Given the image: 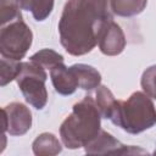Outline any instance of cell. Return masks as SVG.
Returning <instances> with one entry per match:
<instances>
[{
	"label": "cell",
	"instance_id": "obj_17",
	"mask_svg": "<svg viewBox=\"0 0 156 156\" xmlns=\"http://www.w3.org/2000/svg\"><path fill=\"white\" fill-rule=\"evenodd\" d=\"M20 0H0V22L1 26L22 17Z\"/></svg>",
	"mask_w": 156,
	"mask_h": 156
},
{
	"label": "cell",
	"instance_id": "obj_19",
	"mask_svg": "<svg viewBox=\"0 0 156 156\" xmlns=\"http://www.w3.org/2000/svg\"><path fill=\"white\" fill-rule=\"evenodd\" d=\"M26 1H27V0H20V4H21V9H22V6L26 4Z\"/></svg>",
	"mask_w": 156,
	"mask_h": 156
},
{
	"label": "cell",
	"instance_id": "obj_16",
	"mask_svg": "<svg viewBox=\"0 0 156 156\" xmlns=\"http://www.w3.org/2000/svg\"><path fill=\"white\" fill-rule=\"evenodd\" d=\"M22 67V62L12 58H6L1 57L0 58V71H1V77H0V85L5 87L10 82L16 80L20 71Z\"/></svg>",
	"mask_w": 156,
	"mask_h": 156
},
{
	"label": "cell",
	"instance_id": "obj_13",
	"mask_svg": "<svg viewBox=\"0 0 156 156\" xmlns=\"http://www.w3.org/2000/svg\"><path fill=\"white\" fill-rule=\"evenodd\" d=\"M117 99L106 85H99L95 91V104L100 111L102 118L110 119L111 115L117 105Z\"/></svg>",
	"mask_w": 156,
	"mask_h": 156
},
{
	"label": "cell",
	"instance_id": "obj_10",
	"mask_svg": "<svg viewBox=\"0 0 156 156\" xmlns=\"http://www.w3.org/2000/svg\"><path fill=\"white\" fill-rule=\"evenodd\" d=\"M69 68L77 79L78 88L90 91L101 84V74L95 67L87 63H74Z\"/></svg>",
	"mask_w": 156,
	"mask_h": 156
},
{
	"label": "cell",
	"instance_id": "obj_12",
	"mask_svg": "<svg viewBox=\"0 0 156 156\" xmlns=\"http://www.w3.org/2000/svg\"><path fill=\"white\" fill-rule=\"evenodd\" d=\"M147 5V0H110V7L115 16L133 17L141 13Z\"/></svg>",
	"mask_w": 156,
	"mask_h": 156
},
{
	"label": "cell",
	"instance_id": "obj_18",
	"mask_svg": "<svg viewBox=\"0 0 156 156\" xmlns=\"http://www.w3.org/2000/svg\"><path fill=\"white\" fill-rule=\"evenodd\" d=\"M140 84L143 91L146 93L150 98L156 100V65L147 67L141 76Z\"/></svg>",
	"mask_w": 156,
	"mask_h": 156
},
{
	"label": "cell",
	"instance_id": "obj_5",
	"mask_svg": "<svg viewBox=\"0 0 156 156\" xmlns=\"http://www.w3.org/2000/svg\"><path fill=\"white\" fill-rule=\"evenodd\" d=\"M33 43V32L21 18L1 26L0 55L1 57L21 61Z\"/></svg>",
	"mask_w": 156,
	"mask_h": 156
},
{
	"label": "cell",
	"instance_id": "obj_14",
	"mask_svg": "<svg viewBox=\"0 0 156 156\" xmlns=\"http://www.w3.org/2000/svg\"><path fill=\"white\" fill-rule=\"evenodd\" d=\"M55 0H27L22 10L29 11L35 21H45L54 10Z\"/></svg>",
	"mask_w": 156,
	"mask_h": 156
},
{
	"label": "cell",
	"instance_id": "obj_7",
	"mask_svg": "<svg viewBox=\"0 0 156 156\" xmlns=\"http://www.w3.org/2000/svg\"><path fill=\"white\" fill-rule=\"evenodd\" d=\"M84 150L89 155L96 154H146V151L138 149L133 145H123L119 140H117L112 134L107 133L106 130L101 129L100 133L88 144L84 146Z\"/></svg>",
	"mask_w": 156,
	"mask_h": 156
},
{
	"label": "cell",
	"instance_id": "obj_2",
	"mask_svg": "<svg viewBox=\"0 0 156 156\" xmlns=\"http://www.w3.org/2000/svg\"><path fill=\"white\" fill-rule=\"evenodd\" d=\"M101 115L90 95L74 104L72 112L60 127V136L63 146L71 150L84 147L101 130Z\"/></svg>",
	"mask_w": 156,
	"mask_h": 156
},
{
	"label": "cell",
	"instance_id": "obj_4",
	"mask_svg": "<svg viewBox=\"0 0 156 156\" xmlns=\"http://www.w3.org/2000/svg\"><path fill=\"white\" fill-rule=\"evenodd\" d=\"M46 79L48 73L43 66L30 60L22 62L16 82L27 104L37 110H43L48 104Z\"/></svg>",
	"mask_w": 156,
	"mask_h": 156
},
{
	"label": "cell",
	"instance_id": "obj_11",
	"mask_svg": "<svg viewBox=\"0 0 156 156\" xmlns=\"http://www.w3.org/2000/svg\"><path fill=\"white\" fill-rule=\"evenodd\" d=\"M62 141H60L55 134L52 133H41L39 134L33 144H32V150L34 155L37 156H54L58 155L62 151Z\"/></svg>",
	"mask_w": 156,
	"mask_h": 156
},
{
	"label": "cell",
	"instance_id": "obj_1",
	"mask_svg": "<svg viewBox=\"0 0 156 156\" xmlns=\"http://www.w3.org/2000/svg\"><path fill=\"white\" fill-rule=\"evenodd\" d=\"M111 20L110 0H67L57 26L60 43L72 56L87 55Z\"/></svg>",
	"mask_w": 156,
	"mask_h": 156
},
{
	"label": "cell",
	"instance_id": "obj_6",
	"mask_svg": "<svg viewBox=\"0 0 156 156\" xmlns=\"http://www.w3.org/2000/svg\"><path fill=\"white\" fill-rule=\"evenodd\" d=\"M4 132L12 136L24 135L32 128V112L22 102L13 101L2 107Z\"/></svg>",
	"mask_w": 156,
	"mask_h": 156
},
{
	"label": "cell",
	"instance_id": "obj_3",
	"mask_svg": "<svg viewBox=\"0 0 156 156\" xmlns=\"http://www.w3.org/2000/svg\"><path fill=\"white\" fill-rule=\"evenodd\" d=\"M110 121L129 134L143 133L156 126V107L144 91H134L127 100H118Z\"/></svg>",
	"mask_w": 156,
	"mask_h": 156
},
{
	"label": "cell",
	"instance_id": "obj_20",
	"mask_svg": "<svg viewBox=\"0 0 156 156\" xmlns=\"http://www.w3.org/2000/svg\"><path fill=\"white\" fill-rule=\"evenodd\" d=\"M154 154H155V155H156V149H155V151H154Z\"/></svg>",
	"mask_w": 156,
	"mask_h": 156
},
{
	"label": "cell",
	"instance_id": "obj_9",
	"mask_svg": "<svg viewBox=\"0 0 156 156\" xmlns=\"http://www.w3.org/2000/svg\"><path fill=\"white\" fill-rule=\"evenodd\" d=\"M50 79L55 91L63 96L72 95L78 88V83L73 72L65 65V62H61L50 69Z\"/></svg>",
	"mask_w": 156,
	"mask_h": 156
},
{
	"label": "cell",
	"instance_id": "obj_15",
	"mask_svg": "<svg viewBox=\"0 0 156 156\" xmlns=\"http://www.w3.org/2000/svg\"><path fill=\"white\" fill-rule=\"evenodd\" d=\"M29 60L39 63L45 69H51L56 65L65 62L63 56L52 49H41V50L37 51L35 54H33L29 57Z\"/></svg>",
	"mask_w": 156,
	"mask_h": 156
},
{
	"label": "cell",
	"instance_id": "obj_8",
	"mask_svg": "<svg viewBox=\"0 0 156 156\" xmlns=\"http://www.w3.org/2000/svg\"><path fill=\"white\" fill-rule=\"evenodd\" d=\"M127 40L123 29L113 20L108 21L99 38V49L106 56H117L123 52Z\"/></svg>",
	"mask_w": 156,
	"mask_h": 156
}]
</instances>
